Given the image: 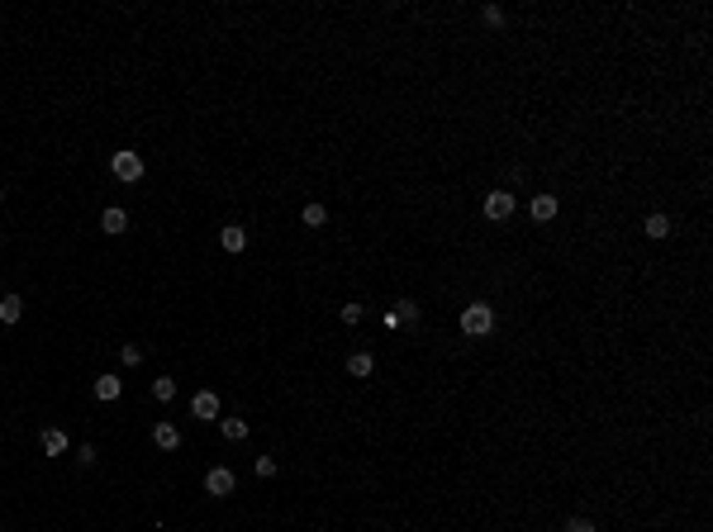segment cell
<instances>
[{"mask_svg": "<svg viewBox=\"0 0 713 532\" xmlns=\"http://www.w3.org/2000/svg\"><path fill=\"white\" fill-rule=\"evenodd\" d=\"M494 328V309L490 304H466V314H461V333H471V338H480V333Z\"/></svg>", "mask_w": 713, "mask_h": 532, "instance_id": "6da1fadb", "label": "cell"}, {"mask_svg": "<svg viewBox=\"0 0 713 532\" xmlns=\"http://www.w3.org/2000/svg\"><path fill=\"white\" fill-rule=\"evenodd\" d=\"M110 167H114V176H119V181H138V176H143V157H138V153H114Z\"/></svg>", "mask_w": 713, "mask_h": 532, "instance_id": "7a4b0ae2", "label": "cell"}, {"mask_svg": "<svg viewBox=\"0 0 713 532\" xmlns=\"http://www.w3.org/2000/svg\"><path fill=\"white\" fill-rule=\"evenodd\" d=\"M514 214V195L509 190H490L485 195V219H509Z\"/></svg>", "mask_w": 713, "mask_h": 532, "instance_id": "3957f363", "label": "cell"}, {"mask_svg": "<svg viewBox=\"0 0 713 532\" xmlns=\"http://www.w3.org/2000/svg\"><path fill=\"white\" fill-rule=\"evenodd\" d=\"M233 485H238V480H233V470H228V466H214L205 475V489H209V494H219V499H223V494H233Z\"/></svg>", "mask_w": 713, "mask_h": 532, "instance_id": "277c9868", "label": "cell"}, {"mask_svg": "<svg viewBox=\"0 0 713 532\" xmlns=\"http://www.w3.org/2000/svg\"><path fill=\"white\" fill-rule=\"evenodd\" d=\"M190 409H195V419H219V394H214V390H200L195 399H190Z\"/></svg>", "mask_w": 713, "mask_h": 532, "instance_id": "5b68a950", "label": "cell"}, {"mask_svg": "<svg viewBox=\"0 0 713 532\" xmlns=\"http://www.w3.org/2000/svg\"><path fill=\"white\" fill-rule=\"evenodd\" d=\"M153 442H157L162 452H176V447H181V433H176V423H153Z\"/></svg>", "mask_w": 713, "mask_h": 532, "instance_id": "8992f818", "label": "cell"}, {"mask_svg": "<svg viewBox=\"0 0 713 532\" xmlns=\"http://www.w3.org/2000/svg\"><path fill=\"white\" fill-rule=\"evenodd\" d=\"M219 248L223 252H243L248 248V233H243L238 223H228V228H219Z\"/></svg>", "mask_w": 713, "mask_h": 532, "instance_id": "52a82bcc", "label": "cell"}, {"mask_svg": "<svg viewBox=\"0 0 713 532\" xmlns=\"http://www.w3.org/2000/svg\"><path fill=\"white\" fill-rule=\"evenodd\" d=\"M100 228H105V233H124V228H128V214H124V209H114V204H110V209H105V214H100Z\"/></svg>", "mask_w": 713, "mask_h": 532, "instance_id": "ba28073f", "label": "cell"}, {"mask_svg": "<svg viewBox=\"0 0 713 532\" xmlns=\"http://www.w3.org/2000/svg\"><path fill=\"white\" fill-rule=\"evenodd\" d=\"M371 371H376V361H371V352H352V357H348V376L366 380Z\"/></svg>", "mask_w": 713, "mask_h": 532, "instance_id": "9c48e42d", "label": "cell"}, {"mask_svg": "<svg viewBox=\"0 0 713 532\" xmlns=\"http://www.w3.org/2000/svg\"><path fill=\"white\" fill-rule=\"evenodd\" d=\"M119 390H124V380H114V376H95V399H119Z\"/></svg>", "mask_w": 713, "mask_h": 532, "instance_id": "30bf717a", "label": "cell"}, {"mask_svg": "<svg viewBox=\"0 0 713 532\" xmlns=\"http://www.w3.org/2000/svg\"><path fill=\"white\" fill-rule=\"evenodd\" d=\"M19 314H24V299L19 295H0V323H19Z\"/></svg>", "mask_w": 713, "mask_h": 532, "instance_id": "8fae6325", "label": "cell"}, {"mask_svg": "<svg viewBox=\"0 0 713 532\" xmlns=\"http://www.w3.org/2000/svg\"><path fill=\"white\" fill-rule=\"evenodd\" d=\"M43 452L48 456H62L67 452V433H62V428H43Z\"/></svg>", "mask_w": 713, "mask_h": 532, "instance_id": "7c38bea8", "label": "cell"}, {"mask_svg": "<svg viewBox=\"0 0 713 532\" xmlns=\"http://www.w3.org/2000/svg\"><path fill=\"white\" fill-rule=\"evenodd\" d=\"M533 219H556V195H533Z\"/></svg>", "mask_w": 713, "mask_h": 532, "instance_id": "4fadbf2b", "label": "cell"}, {"mask_svg": "<svg viewBox=\"0 0 713 532\" xmlns=\"http://www.w3.org/2000/svg\"><path fill=\"white\" fill-rule=\"evenodd\" d=\"M219 433L228 442H243V438H248V423H243V419H219Z\"/></svg>", "mask_w": 713, "mask_h": 532, "instance_id": "5bb4252c", "label": "cell"}, {"mask_svg": "<svg viewBox=\"0 0 713 532\" xmlns=\"http://www.w3.org/2000/svg\"><path fill=\"white\" fill-rule=\"evenodd\" d=\"M304 223H309V228H324V223H328V209H324V204H304Z\"/></svg>", "mask_w": 713, "mask_h": 532, "instance_id": "9a60e30c", "label": "cell"}, {"mask_svg": "<svg viewBox=\"0 0 713 532\" xmlns=\"http://www.w3.org/2000/svg\"><path fill=\"white\" fill-rule=\"evenodd\" d=\"M670 233V219L665 214H647V238H665Z\"/></svg>", "mask_w": 713, "mask_h": 532, "instance_id": "2e32d148", "label": "cell"}, {"mask_svg": "<svg viewBox=\"0 0 713 532\" xmlns=\"http://www.w3.org/2000/svg\"><path fill=\"white\" fill-rule=\"evenodd\" d=\"M153 394H157L162 404H167V399H176V380H172V376H162V380H153Z\"/></svg>", "mask_w": 713, "mask_h": 532, "instance_id": "e0dca14e", "label": "cell"}, {"mask_svg": "<svg viewBox=\"0 0 713 532\" xmlns=\"http://www.w3.org/2000/svg\"><path fill=\"white\" fill-rule=\"evenodd\" d=\"M395 318H399V323H404V318H419V304H414V299H399Z\"/></svg>", "mask_w": 713, "mask_h": 532, "instance_id": "ac0fdd59", "label": "cell"}, {"mask_svg": "<svg viewBox=\"0 0 713 532\" xmlns=\"http://www.w3.org/2000/svg\"><path fill=\"white\" fill-rule=\"evenodd\" d=\"M253 470L262 475V480H267V475H276V461H271V456H257V461H253Z\"/></svg>", "mask_w": 713, "mask_h": 532, "instance_id": "d6986e66", "label": "cell"}, {"mask_svg": "<svg viewBox=\"0 0 713 532\" xmlns=\"http://www.w3.org/2000/svg\"><path fill=\"white\" fill-rule=\"evenodd\" d=\"M480 19H485V24H504V10H499V5H485Z\"/></svg>", "mask_w": 713, "mask_h": 532, "instance_id": "ffe728a7", "label": "cell"}, {"mask_svg": "<svg viewBox=\"0 0 713 532\" xmlns=\"http://www.w3.org/2000/svg\"><path fill=\"white\" fill-rule=\"evenodd\" d=\"M124 361H128V366H138V361H143V347H138V343H124Z\"/></svg>", "mask_w": 713, "mask_h": 532, "instance_id": "44dd1931", "label": "cell"}, {"mask_svg": "<svg viewBox=\"0 0 713 532\" xmlns=\"http://www.w3.org/2000/svg\"><path fill=\"white\" fill-rule=\"evenodd\" d=\"M343 323H362V304H343Z\"/></svg>", "mask_w": 713, "mask_h": 532, "instance_id": "7402d4cb", "label": "cell"}, {"mask_svg": "<svg viewBox=\"0 0 713 532\" xmlns=\"http://www.w3.org/2000/svg\"><path fill=\"white\" fill-rule=\"evenodd\" d=\"M566 532H595V523H590V518H570Z\"/></svg>", "mask_w": 713, "mask_h": 532, "instance_id": "603a6c76", "label": "cell"}, {"mask_svg": "<svg viewBox=\"0 0 713 532\" xmlns=\"http://www.w3.org/2000/svg\"><path fill=\"white\" fill-rule=\"evenodd\" d=\"M0 200H5V190H0Z\"/></svg>", "mask_w": 713, "mask_h": 532, "instance_id": "cb8c5ba5", "label": "cell"}]
</instances>
